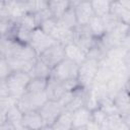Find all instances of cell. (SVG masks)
Listing matches in <instances>:
<instances>
[{
    "instance_id": "obj_1",
    "label": "cell",
    "mask_w": 130,
    "mask_h": 130,
    "mask_svg": "<svg viewBox=\"0 0 130 130\" xmlns=\"http://www.w3.org/2000/svg\"><path fill=\"white\" fill-rule=\"evenodd\" d=\"M29 80L30 76L28 73L23 71H12L5 78L10 96L17 101L26 91V86Z\"/></svg>"
},
{
    "instance_id": "obj_2",
    "label": "cell",
    "mask_w": 130,
    "mask_h": 130,
    "mask_svg": "<svg viewBox=\"0 0 130 130\" xmlns=\"http://www.w3.org/2000/svg\"><path fill=\"white\" fill-rule=\"evenodd\" d=\"M99 69V60L90 57H86V59L78 65V74L77 81L79 85L85 89H88L95 77V74Z\"/></svg>"
},
{
    "instance_id": "obj_3",
    "label": "cell",
    "mask_w": 130,
    "mask_h": 130,
    "mask_svg": "<svg viewBox=\"0 0 130 130\" xmlns=\"http://www.w3.org/2000/svg\"><path fill=\"white\" fill-rule=\"evenodd\" d=\"M47 101L48 98L45 91H41V92L25 91L16 101V106L19 108V110L22 113H25L28 111H38Z\"/></svg>"
},
{
    "instance_id": "obj_4",
    "label": "cell",
    "mask_w": 130,
    "mask_h": 130,
    "mask_svg": "<svg viewBox=\"0 0 130 130\" xmlns=\"http://www.w3.org/2000/svg\"><path fill=\"white\" fill-rule=\"evenodd\" d=\"M78 65L68 58H64L55 67L51 69V77H54L60 81L77 79Z\"/></svg>"
},
{
    "instance_id": "obj_5",
    "label": "cell",
    "mask_w": 130,
    "mask_h": 130,
    "mask_svg": "<svg viewBox=\"0 0 130 130\" xmlns=\"http://www.w3.org/2000/svg\"><path fill=\"white\" fill-rule=\"evenodd\" d=\"M56 43L57 42L50 35L45 32L38 26L31 30L28 45H30V47L36 51L37 55L39 56L42 52H44L46 49H48L49 47H51Z\"/></svg>"
},
{
    "instance_id": "obj_6",
    "label": "cell",
    "mask_w": 130,
    "mask_h": 130,
    "mask_svg": "<svg viewBox=\"0 0 130 130\" xmlns=\"http://www.w3.org/2000/svg\"><path fill=\"white\" fill-rule=\"evenodd\" d=\"M95 38L91 35L87 24L79 25L77 24L73 28V43L81 48L86 54L95 44Z\"/></svg>"
},
{
    "instance_id": "obj_7",
    "label": "cell",
    "mask_w": 130,
    "mask_h": 130,
    "mask_svg": "<svg viewBox=\"0 0 130 130\" xmlns=\"http://www.w3.org/2000/svg\"><path fill=\"white\" fill-rule=\"evenodd\" d=\"M38 58L52 69L65 58L64 46L59 43H56L51 47H49L48 49H46L44 52H42L38 56Z\"/></svg>"
},
{
    "instance_id": "obj_8",
    "label": "cell",
    "mask_w": 130,
    "mask_h": 130,
    "mask_svg": "<svg viewBox=\"0 0 130 130\" xmlns=\"http://www.w3.org/2000/svg\"><path fill=\"white\" fill-rule=\"evenodd\" d=\"M38 111L43 118V121L45 123V128H50L51 125L57 119V117L60 115V113L63 111V109L58 104L57 101L48 100Z\"/></svg>"
},
{
    "instance_id": "obj_9",
    "label": "cell",
    "mask_w": 130,
    "mask_h": 130,
    "mask_svg": "<svg viewBox=\"0 0 130 130\" xmlns=\"http://www.w3.org/2000/svg\"><path fill=\"white\" fill-rule=\"evenodd\" d=\"M74 12L77 24L79 25H85L88 23L90 18L94 15L90 1L81 0L74 6Z\"/></svg>"
},
{
    "instance_id": "obj_10",
    "label": "cell",
    "mask_w": 130,
    "mask_h": 130,
    "mask_svg": "<svg viewBox=\"0 0 130 130\" xmlns=\"http://www.w3.org/2000/svg\"><path fill=\"white\" fill-rule=\"evenodd\" d=\"M91 120V111L85 106L72 112V129H85L87 123Z\"/></svg>"
},
{
    "instance_id": "obj_11",
    "label": "cell",
    "mask_w": 130,
    "mask_h": 130,
    "mask_svg": "<svg viewBox=\"0 0 130 130\" xmlns=\"http://www.w3.org/2000/svg\"><path fill=\"white\" fill-rule=\"evenodd\" d=\"M66 91L65 86L62 81L54 78V77H49L47 81V86L45 89V92L47 94L48 100L51 101H58L60 96Z\"/></svg>"
},
{
    "instance_id": "obj_12",
    "label": "cell",
    "mask_w": 130,
    "mask_h": 130,
    "mask_svg": "<svg viewBox=\"0 0 130 130\" xmlns=\"http://www.w3.org/2000/svg\"><path fill=\"white\" fill-rule=\"evenodd\" d=\"M23 129H42L45 128V123L39 111H28L22 116Z\"/></svg>"
},
{
    "instance_id": "obj_13",
    "label": "cell",
    "mask_w": 130,
    "mask_h": 130,
    "mask_svg": "<svg viewBox=\"0 0 130 130\" xmlns=\"http://www.w3.org/2000/svg\"><path fill=\"white\" fill-rule=\"evenodd\" d=\"M113 102L119 112V114L123 118H129L130 106H129V95L126 88L120 90L113 99Z\"/></svg>"
},
{
    "instance_id": "obj_14",
    "label": "cell",
    "mask_w": 130,
    "mask_h": 130,
    "mask_svg": "<svg viewBox=\"0 0 130 130\" xmlns=\"http://www.w3.org/2000/svg\"><path fill=\"white\" fill-rule=\"evenodd\" d=\"M64 53H65L66 58L75 62L77 65H80L87 57L86 53L81 48H79L76 44H74L73 42L64 46Z\"/></svg>"
},
{
    "instance_id": "obj_15",
    "label": "cell",
    "mask_w": 130,
    "mask_h": 130,
    "mask_svg": "<svg viewBox=\"0 0 130 130\" xmlns=\"http://www.w3.org/2000/svg\"><path fill=\"white\" fill-rule=\"evenodd\" d=\"M22 116L23 113L16 106V103L11 105L6 112L5 121L13 126L14 129H23L22 127Z\"/></svg>"
},
{
    "instance_id": "obj_16",
    "label": "cell",
    "mask_w": 130,
    "mask_h": 130,
    "mask_svg": "<svg viewBox=\"0 0 130 130\" xmlns=\"http://www.w3.org/2000/svg\"><path fill=\"white\" fill-rule=\"evenodd\" d=\"M50 129L54 130H69L72 129V113L63 110L57 117Z\"/></svg>"
},
{
    "instance_id": "obj_17",
    "label": "cell",
    "mask_w": 130,
    "mask_h": 130,
    "mask_svg": "<svg viewBox=\"0 0 130 130\" xmlns=\"http://www.w3.org/2000/svg\"><path fill=\"white\" fill-rule=\"evenodd\" d=\"M110 13L115 15L121 22L129 24V17H130V9L123 7L117 1L112 0L110 6Z\"/></svg>"
},
{
    "instance_id": "obj_18",
    "label": "cell",
    "mask_w": 130,
    "mask_h": 130,
    "mask_svg": "<svg viewBox=\"0 0 130 130\" xmlns=\"http://www.w3.org/2000/svg\"><path fill=\"white\" fill-rule=\"evenodd\" d=\"M70 0H49V8L54 18L58 19L70 7Z\"/></svg>"
},
{
    "instance_id": "obj_19",
    "label": "cell",
    "mask_w": 130,
    "mask_h": 130,
    "mask_svg": "<svg viewBox=\"0 0 130 130\" xmlns=\"http://www.w3.org/2000/svg\"><path fill=\"white\" fill-rule=\"evenodd\" d=\"M87 26L91 32V35L96 39H101L106 32H105V26H104V23H103V19L101 16H96V15H93L90 20L88 21L87 23Z\"/></svg>"
},
{
    "instance_id": "obj_20",
    "label": "cell",
    "mask_w": 130,
    "mask_h": 130,
    "mask_svg": "<svg viewBox=\"0 0 130 130\" xmlns=\"http://www.w3.org/2000/svg\"><path fill=\"white\" fill-rule=\"evenodd\" d=\"M57 20L63 26L67 27V28H70V29H73L77 25V21H76V17H75V12H74V6H70L60 16V18H58Z\"/></svg>"
},
{
    "instance_id": "obj_21",
    "label": "cell",
    "mask_w": 130,
    "mask_h": 130,
    "mask_svg": "<svg viewBox=\"0 0 130 130\" xmlns=\"http://www.w3.org/2000/svg\"><path fill=\"white\" fill-rule=\"evenodd\" d=\"M30 77H41V78H49L51 75V68L48 67L43 61L39 58L35 63L31 70L28 72Z\"/></svg>"
},
{
    "instance_id": "obj_22",
    "label": "cell",
    "mask_w": 130,
    "mask_h": 130,
    "mask_svg": "<svg viewBox=\"0 0 130 130\" xmlns=\"http://www.w3.org/2000/svg\"><path fill=\"white\" fill-rule=\"evenodd\" d=\"M111 2L112 0H90V4L94 15L102 17L105 14L109 13Z\"/></svg>"
},
{
    "instance_id": "obj_23",
    "label": "cell",
    "mask_w": 130,
    "mask_h": 130,
    "mask_svg": "<svg viewBox=\"0 0 130 130\" xmlns=\"http://www.w3.org/2000/svg\"><path fill=\"white\" fill-rule=\"evenodd\" d=\"M47 81H48V78L30 77V80L26 86V91H31V92L45 91L47 86Z\"/></svg>"
},
{
    "instance_id": "obj_24",
    "label": "cell",
    "mask_w": 130,
    "mask_h": 130,
    "mask_svg": "<svg viewBox=\"0 0 130 130\" xmlns=\"http://www.w3.org/2000/svg\"><path fill=\"white\" fill-rule=\"evenodd\" d=\"M16 22L8 16H0V37H9L15 28Z\"/></svg>"
},
{
    "instance_id": "obj_25",
    "label": "cell",
    "mask_w": 130,
    "mask_h": 130,
    "mask_svg": "<svg viewBox=\"0 0 130 130\" xmlns=\"http://www.w3.org/2000/svg\"><path fill=\"white\" fill-rule=\"evenodd\" d=\"M16 23L20 26H23V27L29 29V30H32L36 27H38V22L36 20V16L31 12H25L22 16H20V18L16 21Z\"/></svg>"
},
{
    "instance_id": "obj_26",
    "label": "cell",
    "mask_w": 130,
    "mask_h": 130,
    "mask_svg": "<svg viewBox=\"0 0 130 130\" xmlns=\"http://www.w3.org/2000/svg\"><path fill=\"white\" fill-rule=\"evenodd\" d=\"M30 34H31V30H29L23 26H20L16 23L13 39H15L16 41H18L21 44H28L29 39H30Z\"/></svg>"
},
{
    "instance_id": "obj_27",
    "label": "cell",
    "mask_w": 130,
    "mask_h": 130,
    "mask_svg": "<svg viewBox=\"0 0 130 130\" xmlns=\"http://www.w3.org/2000/svg\"><path fill=\"white\" fill-rule=\"evenodd\" d=\"M102 19H103V23H104V26H105V32L106 34L115 29L118 26V24L121 22L115 15H113L110 12L105 14L104 16H102Z\"/></svg>"
},
{
    "instance_id": "obj_28",
    "label": "cell",
    "mask_w": 130,
    "mask_h": 130,
    "mask_svg": "<svg viewBox=\"0 0 130 130\" xmlns=\"http://www.w3.org/2000/svg\"><path fill=\"white\" fill-rule=\"evenodd\" d=\"M107 117H108V114H107L104 110H102L101 108H98V109L91 111V120H92L93 122H95V123L100 126V128H101V127L104 125V123L106 122Z\"/></svg>"
},
{
    "instance_id": "obj_29",
    "label": "cell",
    "mask_w": 130,
    "mask_h": 130,
    "mask_svg": "<svg viewBox=\"0 0 130 130\" xmlns=\"http://www.w3.org/2000/svg\"><path fill=\"white\" fill-rule=\"evenodd\" d=\"M57 25V19L54 18V17H50L44 21H42L39 25V27L44 30L45 32H47L48 35H50L52 32V30L55 28V26Z\"/></svg>"
},
{
    "instance_id": "obj_30",
    "label": "cell",
    "mask_w": 130,
    "mask_h": 130,
    "mask_svg": "<svg viewBox=\"0 0 130 130\" xmlns=\"http://www.w3.org/2000/svg\"><path fill=\"white\" fill-rule=\"evenodd\" d=\"M75 90V89H74ZM74 90H66L61 96L60 99L57 101L58 104L62 107V109L64 110V108L71 102V100L73 99V95H74Z\"/></svg>"
},
{
    "instance_id": "obj_31",
    "label": "cell",
    "mask_w": 130,
    "mask_h": 130,
    "mask_svg": "<svg viewBox=\"0 0 130 130\" xmlns=\"http://www.w3.org/2000/svg\"><path fill=\"white\" fill-rule=\"evenodd\" d=\"M11 72L12 71H11L6 59L5 58L0 59V80L1 79H5Z\"/></svg>"
},
{
    "instance_id": "obj_32",
    "label": "cell",
    "mask_w": 130,
    "mask_h": 130,
    "mask_svg": "<svg viewBox=\"0 0 130 130\" xmlns=\"http://www.w3.org/2000/svg\"><path fill=\"white\" fill-rule=\"evenodd\" d=\"M0 96H2V98L10 96L9 89H8V86H7V83H6L5 79L0 80Z\"/></svg>"
},
{
    "instance_id": "obj_33",
    "label": "cell",
    "mask_w": 130,
    "mask_h": 130,
    "mask_svg": "<svg viewBox=\"0 0 130 130\" xmlns=\"http://www.w3.org/2000/svg\"><path fill=\"white\" fill-rule=\"evenodd\" d=\"M115 1H117L123 7L127 8V9H130V0H115Z\"/></svg>"
},
{
    "instance_id": "obj_34",
    "label": "cell",
    "mask_w": 130,
    "mask_h": 130,
    "mask_svg": "<svg viewBox=\"0 0 130 130\" xmlns=\"http://www.w3.org/2000/svg\"><path fill=\"white\" fill-rule=\"evenodd\" d=\"M18 1H20V2H22V3H25V2H28V1H30V0H18Z\"/></svg>"
},
{
    "instance_id": "obj_35",
    "label": "cell",
    "mask_w": 130,
    "mask_h": 130,
    "mask_svg": "<svg viewBox=\"0 0 130 130\" xmlns=\"http://www.w3.org/2000/svg\"><path fill=\"white\" fill-rule=\"evenodd\" d=\"M5 2H9V1H12V0H4Z\"/></svg>"
},
{
    "instance_id": "obj_36",
    "label": "cell",
    "mask_w": 130,
    "mask_h": 130,
    "mask_svg": "<svg viewBox=\"0 0 130 130\" xmlns=\"http://www.w3.org/2000/svg\"><path fill=\"white\" fill-rule=\"evenodd\" d=\"M86 1H90V0H86Z\"/></svg>"
}]
</instances>
